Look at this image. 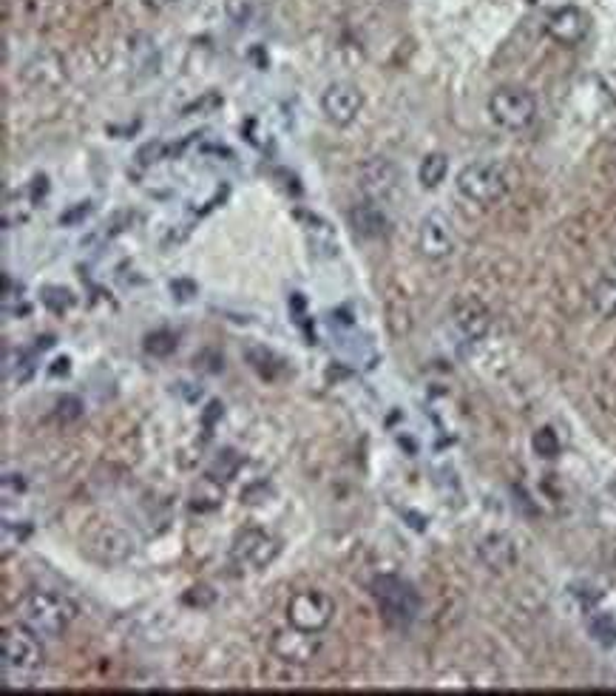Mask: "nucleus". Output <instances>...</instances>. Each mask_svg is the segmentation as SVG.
<instances>
[{
  "label": "nucleus",
  "instance_id": "f257e3e1",
  "mask_svg": "<svg viewBox=\"0 0 616 696\" xmlns=\"http://www.w3.org/2000/svg\"><path fill=\"white\" fill-rule=\"evenodd\" d=\"M77 617V606L63 597V594L52 592H29L21 603H18V622L26 626L32 634L41 640H60Z\"/></svg>",
  "mask_w": 616,
  "mask_h": 696
},
{
  "label": "nucleus",
  "instance_id": "f03ea898",
  "mask_svg": "<svg viewBox=\"0 0 616 696\" xmlns=\"http://www.w3.org/2000/svg\"><path fill=\"white\" fill-rule=\"evenodd\" d=\"M0 656H3V680L7 685H32L37 671L43 669V645L41 637L32 634L26 626H14L0 637Z\"/></svg>",
  "mask_w": 616,
  "mask_h": 696
},
{
  "label": "nucleus",
  "instance_id": "7ed1b4c3",
  "mask_svg": "<svg viewBox=\"0 0 616 696\" xmlns=\"http://www.w3.org/2000/svg\"><path fill=\"white\" fill-rule=\"evenodd\" d=\"M455 185H458L460 197L474 206H494L512 188V174L497 159H480V163L463 165Z\"/></svg>",
  "mask_w": 616,
  "mask_h": 696
},
{
  "label": "nucleus",
  "instance_id": "20e7f679",
  "mask_svg": "<svg viewBox=\"0 0 616 696\" xmlns=\"http://www.w3.org/2000/svg\"><path fill=\"white\" fill-rule=\"evenodd\" d=\"M372 597H376L384 620L397 628L410 626L421 611L418 592H415L406 581L395 577V574H381V577H376V583H372Z\"/></svg>",
  "mask_w": 616,
  "mask_h": 696
},
{
  "label": "nucleus",
  "instance_id": "39448f33",
  "mask_svg": "<svg viewBox=\"0 0 616 696\" xmlns=\"http://www.w3.org/2000/svg\"><path fill=\"white\" fill-rule=\"evenodd\" d=\"M489 114L503 131H526L537 120V97L520 86H501L489 97Z\"/></svg>",
  "mask_w": 616,
  "mask_h": 696
},
{
  "label": "nucleus",
  "instance_id": "423d86ee",
  "mask_svg": "<svg viewBox=\"0 0 616 696\" xmlns=\"http://www.w3.org/2000/svg\"><path fill=\"white\" fill-rule=\"evenodd\" d=\"M336 617V603L333 597L318 588H307V592H299L290 597L288 603V622L302 631H315L322 634L324 628L333 622Z\"/></svg>",
  "mask_w": 616,
  "mask_h": 696
},
{
  "label": "nucleus",
  "instance_id": "0eeeda50",
  "mask_svg": "<svg viewBox=\"0 0 616 696\" xmlns=\"http://www.w3.org/2000/svg\"><path fill=\"white\" fill-rule=\"evenodd\" d=\"M401 174H397L395 163L384 157H372L358 168V188L370 202H384L395 194Z\"/></svg>",
  "mask_w": 616,
  "mask_h": 696
},
{
  "label": "nucleus",
  "instance_id": "6e6552de",
  "mask_svg": "<svg viewBox=\"0 0 616 696\" xmlns=\"http://www.w3.org/2000/svg\"><path fill=\"white\" fill-rule=\"evenodd\" d=\"M273 654L284 662H295V665H307L322 651V637L315 631H302V628H284L273 634Z\"/></svg>",
  "mask_w": 616,
  "mask_h": 696
},
{
  "label": "nucleus",
  "instance_id": "1a4fd4ad",
  "mask_svg": "<svg viewBox=\"0 0 616 696\" xmlns=\"http://www.w3.org/2000/svg\"><path fill=\"white\" fill-rule=\"evenodd\" d=\"M231 554L236 563H242V566L268 568L276 560V554H279V540L270 538V534L261 532V529H245L239 538L233 540Z\"/></svg>",
  "mask_w": 616,
  "mask_h": 696
},
{
  "label": "nucleus",
  "instance_id": "9d476101",
  "mask_svg": "<svg viewBox=\"0 0 616 696\" xmlns=\"http://www.w3.org/2000/svg\"><path fill=\"white\" fill-rule=\"evenodd\" d=\"M418 251L426 259L440 262L452 256L455 251V228L444 213H426L418 228Z\"/></svg>",
  "mask_w": 616,
  "mask_h": 696
},
{
  "label": "nucleus",
  "instance_id": "9b49d317",
  "mask_svg": "<svg viewBox=\"0 0 616 696\" xmlns=\"http://www.w3.org/2000/svg\"><path fill=\"white\" fill-rule=\"evenodd\" d=\"M363 109V95L352 82H333L322 95V111L333 125L356 123Z\"/></svg>",
  "mask_w": 616,
  "mask_h": 696
},
{
  "label": "nucleus",
  "instance_id": "f8f14e48",
  "mask_svg": "<svg viewBox=\"0 0 616 696\" xmlns=\"http://www.w3.org/2000/svg\"><path fill=\"white\" fill-rule=\"evenodd\" d=\"M589 29L591 18L580 7H560L546 18L548 37L560 46H580L589 37Z\"/></svg>",
  "mask_w": 616,
  "mask_h": 696
},
{
  "label": "nucleus",
  "instance_id": "ddd939ff",
  "mask_svg": "<svg viewBox=\"0 0 616 696\" xmlns=\"http://www.w3.org/2000/svg\"><path fill=\"white\" fill-rule=\"evenodd\" d=\"M452 321L455 328H458L466 339H472V342L486 339L489 330H492V313H489L486 305L480 299H474V296H460V299L455 301Z\"/></svg>",
  "mask_w": 616,
  "mask_h": 696
},
{
  "label": "nucleus",
  "instance_id": "4468645a",
  "mask_svg": "<svg viewBox=\"0 0 616 696\" xmlns=\"http://www.w3.org/2000/svg\"><path fill=\"white\" fill-rule=\"evenodd\" d=\"M478 557L489 572L503 574L517 563V546H514V540L508 534H489V538L480 540Z\"/></svg>",
  "mask_w": 616,
  "mask_h": 696
},
{
  "label": "nucleus",
  "instance_id": "2eb2a0df",
  "mask_svg": "<svg viewBox=\"0 0 616 696\" xmlns=\"http://www.w3.org/2000/svg\"><path fill=\"white\" fill-rule=\"evenodd\" d=\"M89 552L94 554L97 560H105V563H123L125 557H131L134 552V543L125 532L114 529V526H105L100 532L91 538V546Z\"/></svg>",
  "mask_w": 616,
  "mask_h": 696
},
{
  "label": "nucleus",
  "instance_id": "dca6fc26",
  "mask_svg": "<svg viewBox=\"0 0 616 696\" xmlns=\"http://www.w3.org/2000/svg\"><path fill=\"white\" fill-rule=\"evenodd\" d=\"M349 222H352V231L367 236V240H378V236H384L390 222H387L384 211L378 208V202H363V206H356L349 211Z\"/></svg>",
  "mask_w": 616,
  "mask_h": 696
},
{
  "label": "nucleus",
  "instance_id": "f3484780",
  "mask_svg": "<svg viewBox=\"0 0 616 696\" xmlns=\"http://www.w3.org/2000/svg\"><path fill=\"white\" fill-rule=\"evenodd\" d=\"M35 206H37V199H35V194H32V188H26V191L7 194V199H3V225L7 228L23 225V222L32 217Z\"/></svg>",
  "mask_w": 616,
  "mask_h": 696
},
{
  "label": "nucleus",
  "instance_id": "a211bd4d",
  "mask_svg": "<svg viewBox=\"0 0 616 696\" xmlns=\"http://www.w3.org/2000/svg\"><path fill=\"white\" fill-rule=\"evenodd\" d=\"M591 310L600 319H616V274L603 276L591 287Z\"/></svg>",
  "mask_w": 616,
  "mask_h": 696
},
{
  "label": "nucleus",
  "instance_id": "6ab92c4d",
  "mask_svg": "<svg viewBox=\"0 0 616 696\" xmlns=\"http://www.w3.org/2000/svg\"><path fill=\"white\" fill-rule=\"evenodd\" d=\"M304 231H307V240H310V245L315 247V251L324 253V256H336L338 253L336 233H333V228H329L324 219H318L310 213L307 228H304Z\"/></svg>",
  "mask_w": 616,
  "mask_h": 696
},
{
  "label": "nucleus",
  "instance_id": "aec40b11",
  "mask_svg": "<svg viewBox=\"0 0 616 696\" xmlns=\"http://www.w3.org/2000/svg\"><path fill=\"white\" fill-rule=\"evenodd\" d=\"M446 174H449V157L440 154V151L426 154L424 163H421V168H418V179L424 188H438V185L446 179Z\"/></svg>",
  "mask_w": 616,
  "mask_h": 696
},
{
  "label": "nucleus",
  "instance_id": "412c9836",
  "mask_svg": "<svg viewBox=\"0 0 616 696\" xmlns=\"http://www.w3.org/2000/svg\"><path fill=\"white\" fill-rule=\"evenodd\" d=\"M589 628L600 645H616V617L605 611H594L589 617Z\"/></svg>",
  "mask_w": 616,
  "mask_h": 696
},
{
  "label": "nucleus",
  "instance_id": "4be33fe9",
  "mask_svg": "<svg viewBox=\"0 0 616 696\" xmlns=\"http://www.w3.org/2000/svg\"><path fill=\"white\" fill-rule=\"evenodd\" d=\"M531 446H535L537 457H542V461H555V457H560V438H557V432L551 430V427H542V430L535 432V438H531Z\"/></svg>",
  "mask_w": 616,
  "mask_h": 696
},
{
  "label": "nucleus",
  "instance_id": "5701e85b",
  "mask_svg": "<svg viewBox=\"0 0 616 696\" xmlns=\"http://www.w3.org/2000/svg\"><path fill=\"white\" fill-rule=\"evenodd\" d=\"M145 353L154 355V358H168V355L177 353V335L168 333V330L145 335Z\"/></svg>",
  "mask_w": 616,
  "mask_h": 696
},
{
  "label": "nucleus",
  "instance_id": "b1692460",
  "mask_svg": "<svg viewBox=\"0 0 616 696\" xmlns=\"http://www.w3.org/2000/svg\"><path fill=\"white\" fill-rule=\"evenodd\" d=\"M82 412H86V407H82V401L77 396H60V401L55 404V418L60 423L80 421Z\"/></svg>",
  "mask_w": 616,
  "mask_h": 696
},
{
  "label": "nucleus",
  "instance_id": "393cba45",
  "mask_svg": "<svg viewBox=\"0 0 616 696\" xmlns=\"http://www.w3.org/2000/svg\"><path fill=\"white\" fill-rule=\"evenodd\" d=\"M41 299L52 313H63V310H69L71 305H75V296H71L66 287H46Z\"/></svg>",
  "mask_w": 616,
  "mask_h": 696
},
{
  "label": "nucleus",
  "instance_id": "a878e982",
  "mask_svg": "<svg viewBox=\"0 0 616 696\" xmlns=\"http://www.w3.org/2000/svg\"><path fill=\"white\" fill-rule=\"evenodd\" d=\"M171 294L177 296V301H191L197 296V285L188 279H177L171 281Z\"/></svg>",
  "mask_w": 616,
  "mask_h": 696
},
{
  "label": "nucleus",
  "instance_id": "bb28decb",
  "mask_svg": "<svg viewBox=\"0 0 616 696\" xmlns=\"http://www.w3.org/2000/svg\"><path fill=\"white\" fill-rule=\"evenodd\" d=\"M89 213H91V202H80V206L71 208L69 213H63L60 225H77V222L89 217Z\"/></svg>",
  "mask_w": 616,
  "mask_h": 696
},
{
  "label": "nucleus",
  "instance_id": "cd10ccee",
  "mask_svg": "<svg viewBox=\"0 0 616 696\" xmlns=\"http://www.w3.org/2000/svg\"><path fill=\"white\" fill-rule=\"evenodd\" d=\"M216 106H222V97L220 95H205L202 97V100H199V103H193V106H188L186 109V117H191L193 111H213L216 109Z\"/></svg>",
  "mask_w": 616,
  "mask_h": 696
},
{
  "label": "nucleus",
  "instance_id": "c85d7f7f",
  "mask_svg": "<svg viewBox=\"0 0 616 696\" xmlns=\"http://www.w3.org/2000/svg\"><path fill=\"white\" fill-rule=\"evenodd\" d=\"M173 3H177V0H143V7L148 9H168L173 7Z\"/></svg>",
  "mask_w": 616,
  "mask_h": 696
}]
</instances>
